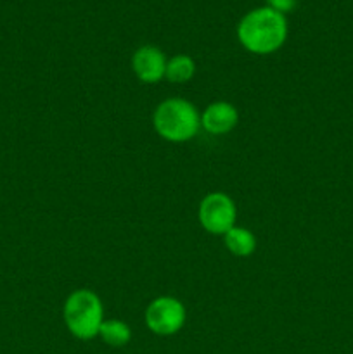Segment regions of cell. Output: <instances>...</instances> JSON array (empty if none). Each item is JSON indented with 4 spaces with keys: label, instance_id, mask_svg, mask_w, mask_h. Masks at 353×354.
Listing matches in <instances>:
<instances>
[{
    "label": "cell",
    "instance_id": "cell-1",
    "mask_svg": "<svg viewBox=\"0 0 353 354\" xmlns=\"http://www.w3.org/2000/svg\"><path fill=\"white\" fill-rule=\"evenodd\" d=\"M237 38L242 47L251 54H273L287 40L286 16L270 7H258V9L249 10L239 21Z\"/></svg>",
    "mask_w": 353,
    "mask_h": 354
},
{
    "label": "cell",
    "instance_id": "cell-2",
    "mask_svg": "<svg viewBox=\"0 0 353 354\" xmlns=\"http://www.w3.org/2000/svg\"><path fill=\"white\" fill-rule=\"evenodd\" d=\"M156 133L173 144L189 142L201 128V114L194 104L185 99H166L152 114Z\"/></svg>",
    "mask_w": 353,
    "mask_h": 354
},
{
    "label": "cell",
    "instance_id": "cell-3",
    "mask_svg": "<svg viewBox=\"0 0 353 354\" xmlns=\"http://www.w3.org/2000/svg\"><path fill=\"white\" fill-rule=\"evenodd\" d=\"M104 322V306L100 297L89 289H78L64 303V324L68 330L82 341L97 337Z\"/></svg>",
    "mask_w": 353,
    "mask_h": 354
},
{
    "label": "cell",
    "instance_id": "cell-4",
    "mask_svg": "<svg viewBox=\"0 0 353 354\" xmlns=\"http://www.w3.org/2000/svg\"><path fill=\"white\" fill-rule=\"evenodd\" d=\"M199 223L208 234L224 235L235 227L237 209L230 196L224 192H210L201 201L197 209Z\"/></svg>",
    "mask_w": 353,
    "mask_h": 354
},
{
    "label": "cell",
    "instance_id": "cell-5",
    "mask_svg": "<svg viewBox=\"0 0 353 354\" xmlns=\"http://www.w3.org/2000/svg\"><path fill=\"white\" fill-rule=\"evenodd\" d=\"M185 306L176 297L161 296L149 303L145 310V325L149 330L161 337L175 335L185 324Z\"/></svg>",
    "mask_w": 353,
    "mask_h": 354
},
{
    "label": "cell",
    "instance_id": "cell-6",
    "mask_svg": "<svg viewBox=\"0 0 353 354\" xmlns=\"http://www.w3.org/2000/svg\"><path fill=\"white\" fill-rule=\"evenodd\" d=\"M166 62L163 50L154 45H142L132 55V69L142 83H158L165 78Z\"/></svg>",
    "mask_w": 353,
    "mask_h": 354
},
{
    "label": "cell",
    "instance_id": "cell-7",
    "mask_svg": "<svg viewBox=\"0 0 353 354\" xmlns=\"http://www.w3.org/2000/svg\"><path fill=\"white\" fill-rule=\"evenodd\" d=\"M239 123V113L235 106L225 100L211 102L201 114V127L211 135H225Z\"/></svg>",
    "mask_w": 353,
    "mask_h": 354
},
{
    "label": "cell",
    "instance_id": "cell-8",
    "mask_svg": "<svg viewBox=\"0 0 353 354\" xmlns=\"http://www.w3.org/2000/svg\"><path fill=\"white\" fill-rule=\"evenodd\" d=\"M225 248L239 258H248L256 251V237L251 230L242 227H232L224 234Z\"/></svg>",
    "mask_w": 353,
    "mask_h": 354
},
{
    "label": "cell",
    "instance_id": "cell-9",
    "mask_svg": "<svg viewBox=\"0 0 353 354\" xmlns=\"http://www.w3.org/2000/svg\"><path fill=\"white\" fill-rule=\"evenodd\" d=\"M196 73V62L190 55L176 54L166 62L165 78L170 83H187L194 78Z\"/></svg>",
    "mask_w": 353,
    "mask_h": 354
},
{
    "label": "cell",
    "instance_id": "cell-10",
    "mask_svg": "<svg viewBox=\"0 0 353 354\" xmlns=\"http://www.w3.org/2000/svg\"><path fill=\"white\" fill-rule=\"evenodd\" d=\"M99 337L113 348H123L132 341V328L121 320H104L100 325Z\"/></svg>",
    "mask_w": 353,
    "mask_h": 354
},
{
    "label": "cell",
    "instance_id": "cell-11",
    "mask_svg": "<svg viewBox=\"0 0 353 354\" xmlns=\"http://www.w3.org/2000/svg\"><path fill=\"white\" fill-rule=\"evenodd\" d=\"M296 6L298 0H266V7L284 14V16H286L287 12H291V10L296 9Z\"/></svg>",
    "mask_w": 353,
    "mask_h": 354
}]
</instances>
